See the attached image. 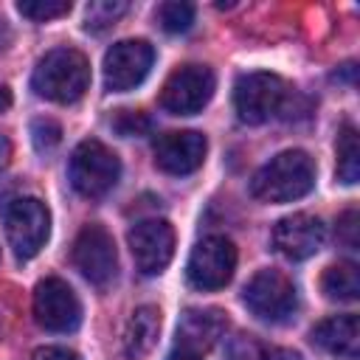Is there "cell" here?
Segmentation results:
<instances>
[{"label":"cell","mask_w":360,"mask_h":360,"mask_svg":"<svg viewBox=\"0 0 360 360\" xmlns=\"http://www.w3.org/2000/svg\"><path fill=\"white\" fill-rule=\"evenodd\" d=\"M315 186V163L304 149H284L250 180V194L262 202H292Z\"/></svg>","instance_id":"1"},{"label":"cell","mask_w":360,"mask_h":360,"mask_svg":"<svg viewBox=\"0 0 360 360\" xmlns=\"http://www.w3.org/2000/svg\"><path fill=\"white\" fill-rule=\"evenodd\" d=\"M31 87L48 101L73 104L90 87V62L76 48H53L37 62Z\"/></svg>","instance_id":"2"},{"label":"cell","mask_w":360,"mask_h":360,"mask_svg":"<svg viewBox=\"0 0 360 360\" xmlns=\"http://www.w3.org/2000/svg\"><path fill=\"white\" fill-rule=\"evenodd\" d=\"M68 174H70L73 188L82 197L101 200L104 194H110L115 188V183L121 177V160L110 146H104L96 138H87L73 149Z\"/></svg>","instance_id":"3"},{"label":"cell","mask_w":360,"mask_h":360,"mask_svg":"<svg viewBox=\"0 0 360 360\" xmlns=\"http://www.w3.org/2000/svg\"><path fill=\"white\" fill-rule=\"evenodd\" d=\"M245 307L259 318V321H270V323H284L295 315L298 307V295H295V284L287 273L264 267L259 270L245 292H242Z\"/></svg>","instance_id":"4"},{"label":"cell","mask_w":360,"mask_h":360,"mask_svg":"<svg viewBox=\"0 0 360 360\" xmlns=\"http://www.w3.org/2000/svg\"><path fill=\"white\" fill-rule=\"evenodd\" d=\"M73 264L76 270L98 290H107L118 276V253L115 242L98 222H90L79 231L73 242Z\"/></svg>","instance_id":"5"},{"label":"cell","mask_w":360,"mask_h":360,"mask_svg":"<svg viewBox=\"0 0 360 360\" xmlns=\"http://www.w3.org/2000/svg\"><path fill=\"white\" fill-rule=\"evenodd\" d=\"M284 98L287 84L276 73H242L233 84V107L245 124H264L284 107Z\"/></svg>","instance_id":"6"},{"label":"cell","mask_w":360,"mask_h":360,"mask_svg":"<svg viewBox=\"0 0 360 360\" xmlns=\"http://www.w3.org/2000/svg\"><path fill=\"white\" fill-rule=\"evenodd\" d=\"M51 231V214L42 200L37 197H20L6 211V236L20 262L34 259Z\"/></svg>","instance_id":"7"},{"label":"cell","mask_w":360,"mask_h":360,"mask_svg":"<svg viewBox=\"0 0 360 360\" xmlns=\"http://www.w3.org/2000/svg\"><path fill=\"white\" fill-rule=\"evenodd\" d=\"M236 270V248L228 236H205L194 245L188 264H186V278L191 287L211 292L219 290L231 281Z\"/></svg>","instance_id":"8"},{"label":"cell","mask_w":360,"mask_h":360,"mask_svg":"<svg viewBox=\"0 0 360 360\" xmlns=\"http://www.w3.org/2000/svg\"><path fill=\"white\" fill-rule=\"evenodd\" d=\"M214 87H217V79L211 68L183 65L166 79L160 90V107L172 115H194L211 101Z\"/></svg>","instance_id":"9"},{"label":"cell","mask_w":360,"mask_h":360,"mask_svg":"<svg viewBox=\"0 0 360 360\" xmlns=\"http://www.w3.org/2000/svg\"><path fill=\"white\" fill-rule=\"evenodd\" d=\"M34 318L48 332H73L82 323V304L68 281L48 276L34 287Z\"/></svg>","instance_id":"10"},{"label":"cell","mask_w":360,"mask_h":360,"mask_svg":"<svg viewBox=\"0 0 360 360\" xmlns=\"http://www.w3.org/2000/svg\"><path fill=\"white\" fill-rule=\"evenodd\" d=\"M155 62V48L146 39H121L104 53V84L112 93L138 87Z\"/></svg>","instance_id":"11"},{"label":"cell","mask_w":360,"mask_h":360,"mask_svg":"<svg viewBox=\"0 0 360 360\" xmlns=\"http://www.w3.org/2000/svg\"><path fill=\"white\" fill-rule=\"evenodd\" d=\"M135 267L143 276H158L174 256V231L166 219H141L127 233Z\"/></svg>","instance_id":"12"},{"label":"cell","mask_w":360,"mask_h":360,"mask_svg":"<svg viewBox=\"0 0 360 360\" xmlns=\"http://www.w3.org/2000/svg\"><path fill=\"white\" fill-rule=\"evenodd\" d=\"M208 152V141L202 132L180 129V132H163L155 141V163L160 172L183 177L202 166Z\"/></svg>","instance_id":"13"},{"label":"cell","mask_w":360,"mask_h":360,"mask_svg":"<svg viewBox=\"0 0 360 360\" xmlns=\"http://www.w3.org/2000/svg\"><path fill=\"white\" fill-rule=\"evenodd\" d=\"M323 239H326V228L312 214H290L278 219L273 228V245L290 262L309 259L323 248Z\"/></svg>","instance_id":"14"},{"label":"cell","mask_w":360,"mask_h":360,"mask_svg":"<svg viewBox=\"0 0 360 360\" xmlns=\"http://www.w3.org/2000/svg\"><path fill=\"white\" fill-rule=\"evenodd\" d=\"M228 329V318L222 309L214 307H191L180 315L177 323V346L188 349V352H205L211 349L219 338H225Z\"/></svg>","instance_id":"15"},{"label":"cell","mask_w":360,"mask_h":360,"mask_svg":"<svg viewBox=\"0 0 360 360\" xmlns=\"http://www.w3.org/2000/svg\"><path fill=\"white\" fill-rule=\"evenodd\" d=\"M312 343L338 357H357L360 352V323L357 315H332L312 329Z\"/></svg>","instance_id":"16"},{"label":"cell","mask_w":360,"mask_h":360,"mask_svg":"<svg viewBox=\"0 0 360 360\" xmlns=\"http://www.w3.org/2000/svg\"><path fill=\"white\" fill-rule=\"evenodd\" d=\"M160 335V309L158 307H138L124 329V354L129 360H146Z\"/></svg>","instance_id":"17"},{"label":"cell","mask_w":360,"mask_h":360,"mask_svg":"<svg viewBox=\"0 0 360 360\" xmlns=\"http://www.w3.org/2000/svg\"><path fill=\"white\" fill-rule=\"evenodd\" d=\"M321 290L329 301H354L360 295V273L354 262L329 264L321 276Z\"/></svg>","instance_id":"18"},{"label":"cell","mask_w":360,"mask_h":360,"mask_svg":"<svg viewBox=\"0 0 360 360\" xmlns=\"http://www.w3.org/2000/svg\"><path fill=\"white\" fill-rule=\"evenodd\" d=\"M335 149H338V180L354 186L360 180V146H357V129L352 124L340 127Z\"/></svg>","instance_id":"19"},{"label":"cell","mask_w":360,"mask_h":360,"mask_svg":"<svg viewBox=\"0 0 360 360\" xmlns=\"http://www.w3.org/2000/svg\"><path fill=\"white\" fill-rule=\"evenodd\" d=\"M129 6L124 0H93L87 8H84V28L87 31H104L110 28Z\"/></svg>","instance_id":"20"},{"label":"cell","mask_w":360,"mask_h":360,"mask_svg":"<svg viewBox=\"0 0 360 360\" xmlns=\"http://www.w3.org/2000/svg\"><path fill=\"white\" fill-rule=\"evenodd\" d=\"M158 22L163 31L169 34H183L191 28L194 22V6L191 3H180V0H169L158 6Z\"/></svg>","instance_id":"21"},{"label":"cell","mask_w":360,"mask_h":360,"mask_svg":"<svg viewBox=\"0 0 360 360\" xmlns=\"http://www.w3.org/2000/svg\"><path fill=\"white\" fill-rule=\"evenodd\" d=\"M17 11L34 22H48V20L65 17L70 11V3L68 0H20Z\"/></svg>","instance_id":"22"},{"label":"cell","mask_w":360,"mask_h":360,"mask_svg":"<svg viewBox=\"0 0 360 360\" xmlns=\"http://www.w3.org/2000/svg\"><path fill=\"white\" fill-rule=\"evenodd\" d=\"M112 129L124 138H135V135H146L152 129V118L141 110H118L112 118Z\"/></svg>","instance_id":"23"},{"label":"cell","mask_w":360,"mask_h":360,"mask_svg":"<svg viewBox=\"0 0 360 360\" xmlns=\"http://www.w3.org/2000/svg\"><path fill=\"white\" fill-rule=\"evenodd\" d=\"M31 141H34L37 152L48 155V152H53V149L59 146V141H62V127H59L53 118H34V124H31Z\"/></svg>","instance_id":"24"},{"label":"cell","mask_w":360,"mask_h":360,"mask_svg":"<svg viewBox=\"0 0 360 360\" xmlns=\"http://www.w3.org/2000/svg\"><path fill=\"white\" fill-rule=\"evenodd\" d=\"M338 242L340 245H346V248H357V208H349V211H343L340 214V219H338Z\"/></svg>","instance_id":"25"},{"label":"cell","mask_w":360,"mask_h":360,"mask_svg":"<svg viewBox=\"0 0 360 360\" xmlns=\"http://www.w3.org/2000/svg\"><path fill=\"white\" fill-rule=\"evenodd\" d=\"M228 357L231 360H253L256 357V343L250 340V335H236L228 343Z\"/></svg>","instance_id":"26"},{"label":"cell","mask_w":360,"mask_h":360,"mask_svg":"<svg viewBox=\"0 0 360 360\" xmlns=\"http://www.w3.org/2000/svg\"><path fill=\"white\" fill-rule=\"evenodd\" d=\"M34 360H79V354L62 346H42L34 352Z\"/></svg>","instance_id":"27"},{"label":"cell","mask_w":360,"mask_h":360,"mask_svg":"<svg viewBox=\"0 0 360 360\" xmlns=\"http://www.w3.org/2000/svg\"><path fill=\"white\" fill-rule=\"evenodd\" d=\"M262 360H301V354L292 352V349H273V352H267Z\"/></svg>","instance_id":"28"},{"label":"cell","mask_w":360,"mask_h":360,"mask_svg":"<svg viewBox=\"0 0 360 360\" xmlns=\"http://www.w3.org/2000/svg\"><path fill=\"white\" fill-rule=\"evenodd\" d=\"M169 360H202V357H200L197 352H188V349H180V346H177V349L169 354Z\"/></svg>","instance_id":"29"},{"label":"cell","mask_w":360,"mask_h":360,"mask_svg":"<svg viewBox=\"0 0 360 360\" xmlns=\"http://www.w3.org/2000/svg\"><path fill=\"white\" fill-rule=\"evenodd\" d=\"M8 42H11V31H8L6 20L0 17V51H6V48H8Z\"/></svg>","instance_id":"30"},{"label":"cell","mask_w":360,"mask_h":360,"mask_svg":"<svg viewBox=\"0 0 360 360\" xmlns=\"http://www.w3.org/2000/svg\"><path fill=\"white\" fill-rule=\"evenodd\" d=\"M8 158H11V143H8V141L0 135V169L8 163Z\"/></svg>","instance_id":"31"},{"label":"cell","mask_w":360,"mask_h":360,"mask_svg":"<svg viewBox=\"0 0 360 360\" xmlns=\"http://www.w3.org/2000/svg\"><path fill=\"white\" fill-rule=\"evenodd\" d=\"M11 107V90L0 82V110H8Z\"/></svg>","instance_id":"32"}]
</instances>
